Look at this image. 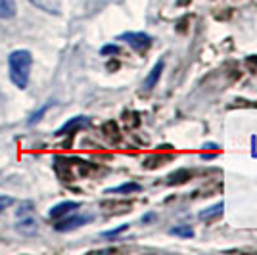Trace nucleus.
I'll list each match as a JSON object with an SVG mask.
<instances>
[{
  "instance_id": "1a4fd4ad",
  "label": "nucleus",
  "mask_w": 257,
  "mask_h": 255,
  "mask_svg": "<svg viewBox=\"0 0 257 255\" xmlns=\"http://www.w3.org/2000/svg\"><path fill=\"white\" fill-rule=\"evenodd\" d=\"M16 12V0H0V20H12Z\"/></svg>"
},
{
  "instance_id": "f03ea898",
  "label": "nucleus",
  "mask_w": 257,
  "mask_h": 255,
  "mask_svg": "<svg viewBox=\"0 0 257 255\" xmlns=\"http://www.w3.org/2000/svg\"><path fill=\"white\" fill-rule=\"evenodd\" d=\"M119 41L127 43L137 52H144V50H148L152 46V37L146 35V33H123V35H119Z\"/></svg>"
},
{
  "instance_id": "2eb2a0df",
  "label": "nucleus",
  "mask_w": 257,
  "mask_h": 255,
  "mask_svg": "<svg viewBox=\"0 0 257 255\" xmlns=\"http://www.w3.org/2000/svg\"><path fill=\"white\" fill-rule=\"evenodd\" d=\"M128 224H123V226H119V228H113V230H107V232H104L102 236L104 238H113V236H117L119 232H123V230H127Z\"/></svg>"
},
{
  "instance_id": "6e6552de",
  "label": "nucleus",
  "mask_w": 257,
  "mask_h": 255,
  "mask_svg": "<svg viewBox=\"0 0 257 255\" xmlns=\"http://www.w3.org/2000/svg\"><path fill=\"white\" fill-rule=\"evenodd\" d=\"M223 209H225V203L219 202V203H215V205H211V207L204 209V211H200L198 217H200L202 221H213V219H217V217L223 215Z\"/></svg>"
},
{
  "instance_id": "423d86ee",
  "label": "nucleus",
  "mask_w": 257,
  "mask_h": 255,
  "mask_svg": "<svg viewBox=\"0 0 257 255\" xmlns=\"http://www.w3.org/2000/svg\"><path fill=\"white\" fill-rule=\"evenodd\" d=\"M163 60H160L158 64L152 67V71H150V75L144 79V83H142V86H144V90H152L154 86H156V83L160 81V77H161V71H163Z\"/></svg>"
},
{
  "instance_id": "dca6fc26",
  "label": "nucleus",
  "mask_w": 257,
  "mask_h": 255,
  "mask_svg": "<svg viewBox=\"0 0 257 255\" xmlns=\"http://www.w3.org/2000/svg\"><path fill=\"white\" fill-rule=\"evenodd\" d=\"M119 52V46H115V44H107V46H104L102 48V54L106 56V54H117Z\"/></svg>"
},
{
  "instance_id": "f257e3e1",
  "label": "nucleus",
  "mask_w": 257,
  "mask_h": 255,
  "mask_svg": "<svg viewBox=\"0 0 257 255\" xmlns=\"http://www.w3.org/2000/svg\"><path fill=\"white\" fill-rule=\"evenodd\" d=\"M33 65V56L27 50H16L8 58V67H10V79L18 88H27L29 83V71Z\"/></svg>"
},
{
  "instance_id": "39448f33",
  "label": "nucleus",
  "mask_w": 257,
  "mask_h": 255,
  "mask_svg": "<svg viewBox=\"0 0 257 255\" xmlns=\"http://www.w3.org/2000/svg\"><path fill=\"white\" fill-rule=\"evenodd\" d=\"M88 123H90V119H88V117L77 115V117H73V119H69L62 129H58V135H67V133H71V131H75V129L86 127Z\"/></svg>"
},
{
  "instance_id": "ddd939ff",
  "label": "nucleus",
  "mask_w": 257,
  "mask_h": 255,
  "mask_svg": "<svg viewBox=\"0 0 257 255\" xmlns=\"http://www.w3.org/2000/svg\"><path fill=\"white\" fill-rule=\"evenodd\" d=\"M171 234L181 236V238H192L194 230H192V226H190V224H181V226H173Z\"/></svg>"
},
{
  "instance_id": "9d476101",
  "label": "nucleus",
  "mask_w": 257,
  "mask_h": 255,
  "mask_svg": "<svg viewBox=\"0 0 257 255\" xmlns=\"http://www.w3.org/2000/svg\"><path fill=\"white\" fill-rule=\"evenodd\" d=\"M192 177V173L188 169H179V171H175L173 175H169V181H167V184H184V182L188 181Z\"/></svg>"
},
{
  "instance_id": "f3484780",
  "label": "nucleus",
  "mask_w": 257,
  "mask_h": 255,
  "mask_svg": "<svg viewBox=\"0 0 257 255\" xmlns=\"http://www.w3.org/2000/svg\"><path fill=\"white\" fill-rule=\"evenodd\" d=\"M255 156H257V154H255Z\"/></svg>"
},
{
  "instance_id": "7ed1b4c3",
  "label": "nucleus",
  "mask_w": 257,
  "mask_h": 255,
  "mask_svg": "<svg viewBox=\"0 0 257 255\" xmlns=\"http://www.w3.org/2000/svg\"><path fill=\"white\" fill-rule=\"evenodd\" d=\"M92 217L90 215H77V217H69V219H64V221H60V223L56 224V230H73V228H79V226H83L90 221Z\"/></svg>"
},
{
  "instance_id": "4468645a",
  "label": "nucleus",
  "mask_w": 257,
  "mask_h": 255,
  "mask_svg": "<svg viewBox=\"0 0 257 255\" xmlns=\"http://www.w3.org/2000/svg\"><path fill=\"white\" fill-rule=\"evenodd\" d=\"M12 203H14V198H10V196H2V194H0V213L4 211V209H8Z\"/></svg>"
},
{
  "instance_id": "9b49d317",
  "label": "nucleus",
  "mask_w": 257,
  "mask_h": 255,
  "mask_svg": "<svg viewBox=\"0 0 257 255\" xmlns=\"http://www.w3.org/2000/svg\"><path fill=\"white\" fill-rule=\"evenodd\" d=\"M142 186L137 184V182H125L121 186H115V188H109L107 194H131V192H140Z\"/></svg>"
},
{
  "instance_id": "20e7f679",
  "label": "nucleus",
  "mask_w": 257,
  "mask_h": 255,
  "mask_svg": "<svg viewBox=\"0 0 257 255\" xmlns=\"http://www.w3.org/2000/svg\"><path fill=\"white\" fill-rule=\"evenodd\" d=\"M16 230L18 232L25 234V236H31V234H37V221L29 215H18V223H16Z\"/></svg>"
},
{
  "instance_id": "f8f14e48",
  "label": "nucleus",
  "mask_w": 257,
  "mask_h": 255,
  "mask_svg": "<svg viewBox=\"0 0 257 255\" xmlns=\"http://www.w3.org/2000/svg\"><path fill=\"white\" fill-rule=\"evenodd\" d=\"M31 4H35L37 8H41L44 12H50V14H58V4L54 0H29Z\"/></svg>"
},
{
  "instance_id": "0eeeda50",
  "label": "nucleus",
  "mask_w": 257,
  "mask_h": 255,
  "mask_svg": "<svg viewBox=\"0 0 257 255\" xmlns=\"http://www.w3.org/2000/svg\"><path fill=\"white\" fill-rule=\"evenodd\" d=\"M73 209H79V203H77V202L58 203L56 207H52V211H50V217H52V219H60V217H65L67 213H71Z\"/></svg>"
}]
</instances>
